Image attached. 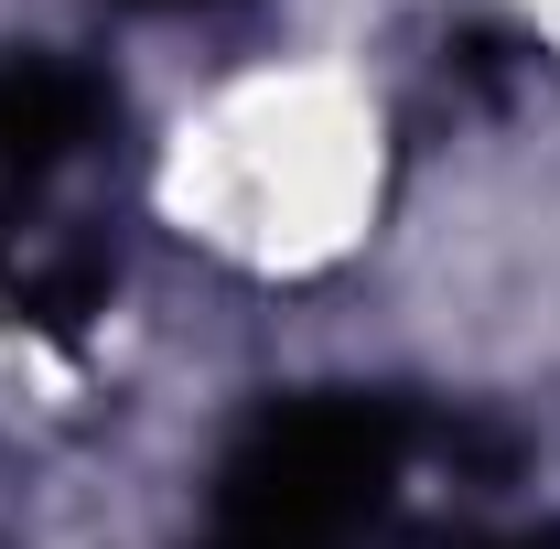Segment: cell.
<instances>
[{
  "mask_svg": "<svg viewBox=\"0 0 560 549\" xmlns=\"http://www.w3.org/2000/svg\"><path fill=\"white\" fill-rule=\"evenodd\" d=\"M119 75L55 55V44H0V313L33 335H75L119 291V237L75 206V184L119 140Z\"/></svg>",
  "mask_w": 560,
  "mask_h": 549,
  "instance_id": "1",
  "label": "cell"
},
{
  "mask_svg": "<svg viewBox=\"0 0 560 549\" xmlns=\"http://www.w3.org/2000/svg\"><path fill=\"white\" fill-rule=\"evenodd\" d=\"M420 420L388 388H291L237 420L184 549H366L399 517Z\"/></svg>",
  "mask_w": 560,
  "mask_h": 549,
  "instance_id": "2",
  "label": "cell"
},
{
  "mask_svg": "<svg viewBox=\"0 0 560 549\" xmlns=\"http://www.w3.org/2000/svg\"><path fill=\"white\" fill-rule=\"evenodd\" d=\"M528 75H539V44H528L517 22H453L442 55H431V86H442L453 108H506Z\"/></svg>",
  "mask_w": 560,
  "mask_h": 549,
  "instance_id": "3",
  "label": "cell"
},
{
  "mask_svg": "<svg viewBox=\"0 0 560 549\" xmlns=\"http://www.w3.org/2000/svg\"><path fill=\"white\" fill-rule=\"evenodd\" d=\"M495 549H560V528H528V539H495Z\"/></svg>",
  "mask_w": 560,
  "mask_h": 549,
  "instance_id": "4",
  "label": "cell"
},
{
  "mask_svg": "<svg viewBox=\"0 0 560 549\" xmlns=\"http://www.w3.org/2000/svg\"><path fill=\"white\" fill-rule=\"evenodd\" d=\"M130 11H215V0H130Z\"/></svg>",
  "mask_w": 560,
  "mask_h": 549,
  "instance_id": "5",
  "label": "cell"
}]
</instances>
